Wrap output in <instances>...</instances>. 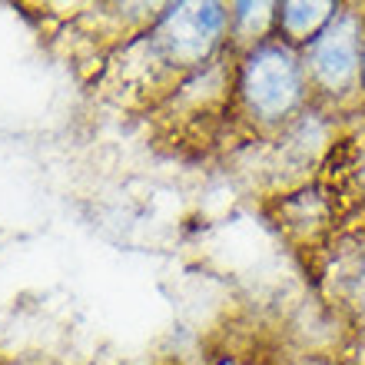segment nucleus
Listing matches in <instances>:
<instances>
[{
    "instance_id": "obj_1",
    "label": "nucleus",
    "mask_w": 365,
    "mask_h": 365,
    "mask_svg": "<svg viewBox=\"0 0 365 365\" xmlns=\"http://www.w3.org/2000/svg\"><path fill=\"white\" fill-rule=\"evenodd\" d=\"M246 90L256 110L262 113H282L292 100H296L299 80H296V67L286 53L279 50H262L256 53L246 70Z\"/></svg>"
},
{
    "instance_id": "obj_2",
    "label": "nucleus",
    "mask_w": 365,
    "mask_h": 365,
    "mask_svg": "<svg viewBox=\"0 0 365 365\" xmlns=\"http://www.w3.org/2000/svg\"><path fill=\"white\" fill-rule=\"evenodd\" d=\"M356 27L349 20H339L329 27L316 43V70L329 87H342L356 73Z\"/></svg>"
},
{
    "instance_id": "obj_3",
    "label": "nucleus",
    "mask_w": 365,
    "mask_h": 365,
    "mask_svg": "<svg viewBox=\"0 0 365 365\" xmlns=\"http://www.w3.org/2000/svg\"><path fill=\"white\" fill-rule=\"evenodd\" d=\"M220 30V7H182L170 20V43L182 57H200Z\"/></svg>"
},
{
    "instance_id": "obj_4",
    "label": "nucleus",
    "mask_w": 365,
    "mask_h": 365,
    "mask_svg": "<svg viewBox=\"0 0 365 365\" xmlns=\"http://www.w3.org/2000/svg\"><path fill=\"white\" fill-rule=\"evenodd\" d=\"M326 14H329L326 4H292V7H286V24H289V30L306 34V30L316 27Z\"/></svg>"
}]
</instances>
